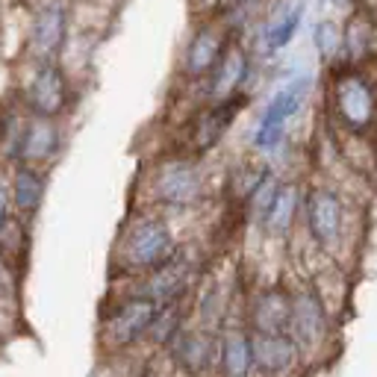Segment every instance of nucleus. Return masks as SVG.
Segmentation results:
<instances>
[{
    "label": "nucleus",
    "instance_id": "f257e3e1",
    "mask_svg": "<svg viewBox=\"0 0 377 377\" xmlns=\"http://www.w3.org/2000/svg\"><path fill=\"white\" fill-rule=\"evenodd\" d=\"M324 107L333 136L374 142L377 136V77L369 68L333 65L327 71Z\"/></svg>",
    "mask_w": 377,
    "mask_h": 377
},
{
    "label": "nucleus",
    "instance_id": "f03ea898",
    "mask_svg": "<svg viewBox=\"0 0 377 377\" xmlns=\"http://www.w3.org/2000/svg\"><path fill=\"white\" fill-rule=\"evenodd\" d=\"M354 222H357V209L351 213L348 197L336 183H312L303 188L301 227L307 233V242L321 257L336 259L339 266L345 263L348 250L357 257V239H351Z\"/></svg>",
    "mask_w": 377,
    "mask_h": 377
},
{
    "label": "nucleus",
    "instance_id": "7ed1b4c3",
    "mask_svg": "<svg viewBox=\"0 0 377 377\" xmlns=\"http://www.w3.org/2000/svg\"><path fill=\"white\" fill-rule=\"evenodd\" d=\"M289 336L301 348L307 369L327 365L336 357V312L319 295L310 280L292 283V321Z\"/></svg>",
    "mask_w": 377,
    "mask_h": 377
},
{
    "label": "nucleus",
    "instance_id": "20e7f679",
    "mask_svg": "<svg viewBox=\"0 0 377 377\" xmlns=\"http://www.w3.org/2000/svg\"><path fill=\"white\" fill-rule=\"evenodd\" d=\"M180 248L183 245L177 242L171 224L162 215H136L121 233L115 263L127 274L148 277L169 263Z\"/></svg>",
    "mask_w": 377,
    "mask_h": 377
},
{
    "label": "nucleus",
    "instance_id": "39448f33",
    "mask_svg": "<svg viewBox=\"0 0 377 377\" xmlns=\"http://www.w3.org/2000/svg\"><path fill=\"white\" fill-rule=\"evenodd\" d=\"M153 201L165 209H195L206 197V177L195 153H177L153 169Z\"/></svg>",
    "mask_w": 377,
    "mask_h": 377
},
{
    "label": "nucleus",
    "instance_id": "423d86ee",
    "mask_svg": "<svg viewBox=\"0 0 377 377\" xmlns=\"http://www.w3.org/2000/svg\"><path fill=\"white\" fill-rule=\"evenodd\" d=\"M201 280H204L201 257L188 248H180L162 268H156L153 274L142 277V286L136 292L151 298L156 307L162 310V307H174V303H186L188 295L201 286Z\"/></svg>",
    "mask_w": 377,
    "mask_h": 377
},
{
    "label": "nucleus",
    "instance_id": "0eeeda50",
    "mask_svg": "<svg viewBox=\"0 0 377 377\" xmlns=\"http://www.w3.org/2000/svg\"><path fill=\"white\" fill-rule=\"evenodd\" d=\"M156 312H160V307H156L151 298L139 295V292L121 298L112 307V312H107V319H103V327H100L103 348H107L109 354H115V351L121 354V351L133 348V345L144 342V336H148L151 324L156 319Z\"/></svg>",
    "mask_w": 377,
    "mask_h": 377
},
{
    "label": "nucleus",
    "instance_id": "6e6552de",
    "mask_svg": "<svg viewBox=\"0 0 377 377\" xmlns=\"http://www.w3.org/2000/svg\"><path fill=\"white\" fill-rule=\"evenodd\" d=\"M162 354L180 377H215L218 330H209V327H201L197 321H188Z\"/></svg>",
    "mask_w": 377,
    "mask_h": 377
},
{
    "label": "nucleus",
    "instance_id": "1a4fd4ad",
    "mask_svg": "<svg viewBox=\"0 0 377 377\" xmlns=\"http://www.w3.org/2000/svg\"><path fill=\"white\" fill-rule=\"evenodd\" d=\"M242 319L250 333L257 336H268V333H289L292 321V286L289 283H266L257 286L245 298Z\"/></svg>",
    "mask_w": 377,
    "mask_h": 377
},
{
    "label": "nucleus",
    "instance_id": "9d476101",
    "mask_svg": "<svg viewBox=\"0 0 377 377\" xmlns=\"http://www.w3.org/2000/svg\"><path fill=\"white\" fill-rule=\"evenodd\" d=\"M233 45V33L222 21H204L188 36L180 59V74L188 80H209V74L218 68V62Z\"/></svg>",
    "mask_w": 377,
    "mask_h": 377
},
{
    "label": "nucleus",
    "instance_id": "9b49d317",
    "mask_svg": "<svg viewBox=\"0 0 377 377\" xmlns=\"http://www.w3.org/2000/svg\"><path fill=\"white\" fill-rule=\"evenodd\" d=\"M307 91H310V77H298L292 80L289 86H283L274 98L268 100V107L263 109V115H259V124L254 130V151H274L277 144L283 142V133H286V124L289 118L295 115L303 100H307Z\"/></svg>",
    "mask_w": 377,
    "mask_h": 377
},
{
    "label": "nucleus",
    "instance_id": "f8f14e48",
    "mask_svg": "<svg viewBox=\"0 0 377 377\" xmlns=\"http://www.w3.org/2000/svg\"><path fill=\"white\" fill-rule=\"evenodd\" d=\"M215 377H257L254 360V333L245 319H227L218 330V365Z\"/></svg>",
    "mask_w": 377,
    "mask_h": 377
},
{
    "label": "nucleus",
    "instance_id": "ddd939ff",
    "mask_svg": "<svg viewBox=\"0 0 377 377\" xmlns=\"http://www.w3.org/2000/svg\"><path fill=\"white\" fill-rule=\"evenodd\" d=\"M254 360L257 377H301L310 371L301 348L289 333H268V336L254 333Z\"/></svg>",
    "mask_w": 377,
    "mask_h": 377
},
{
    "label": "nucleus",
    "instance_id": "4468645a",
    "mask_svg": "<svg viewBox=\"0 0 377 377\" xmlns=\"http://www.w3.org/2000/svg\"><path fill=\"white\" fill-rule=\"evenodd\" d=\"M377 59V15L374 9L354 6L342 24V65L371 68Z\"/></svg>",
    "mask_w": 377,
    "mask_h": 377
},
{
    "label": "nucleus",
    "instance_id": "2eb2a0df",
    "mask_svg": "<svg viewBox=\"0 0 377 377\" xmlns=\"http://www.w3.org/2000/svg\"><path fill=\"white\" fill-rule=\"evenodd\" d=\"M250 77V54L239 41L230 45L224 59L218 62V68L206 80V100L209 103H227L236 98H245V83Z\"/></svg>",
    "mask_w": 377,
    "mask_h": 377
},
{
    "label": "nucleus",
    "instance_id": "dca6fc26",
    "mask_svg": "<svg viewBox=\"0 0 377 377\" xmlns=\"http://www.w3.org/2000/svg\"><path fill=\"white\" fill-rule=\"evenodd\" d=\"M62 151V130L56 118H45V115H30L24 124V136H21L18 148V165H30V169H41V165L54 162Z\"/></svg>",
    "mask_w": 377,
    "mask_h": 377
},
{
    "label": "nucleus",
    "instance_id": "f3484780",
    "mask_svg": "<svg viewBox=\"0 0 377 377\" xmlns=\"http://www.w3.org/2000/svg\"><path fill=\"white\" fill-rule=\"evenodd\" d=\"M242 100L245 98H236L227 103H206V107L195 115L192 124H188V148H192L195 156L218 148V142H222L224 133L230 130L236 112L242 109Z\"/></svg>",
    "mask_w": 377,
    "mask_h": 377
},
{
    "label": "nucleus",
    "instance_id": "a211bd4d",
    "mask_svg": "<svg viewBox=\"0 0 377 377\" xmlns=\"http://www.w3.org/2000/svg\"><path fill=\"white\" fill-rule=\"evenodd\" d=\"M27 107L33 115L56 118L68 107V80L56 62H41L36 77L27 86Z\"/></svg>",
    "mask_w": 377,
    "mask_h": 377
},
{
    "label": "nucleus",
    "instance_id": "6ab92c4d",
    "mask_svg": "<svg viewBox=\"0 0 377 377\" xmlns=\"http://www.w3.org/2000/svg\"><path fill=\"white\" fill-rule=\"evenodd\" d=\"M68 36V12L62 3H47L39 9L33 18V30H30V56L39 62H54L59 56L62 45Z\"/></svg>",
    "mask_w": 377,
    "mask_h": 377
},
{
    "label": "nucleus",
    "instance_id": "aec40b11",
    "mask_svg": "<svg viewBox=\"0 0 377 377\" xmlns=\"http://www.w3.org/2000/svg\"><path fill=\"white\" fill-rule=\"evenodd\" d=\"M301 213H303V186L298 180H283L280 195L274 206H271V213L266 215L259 233L268 239H277V242H286L301 224Z\"/></svg>",
    "mask_w": 377,
    "mask_h": 377
},
{
    "label": "nucleus",
    "instance_id": "412c9836",
    "mask_svg": "<svg viewBox=\"0 0 377 377\" xmlns=\"http://www.w3.org/2000/svg\"><path fill=\"white\" fill-rule=\"evenodd\" d=\"M45 192H47L45 174L39 169H30V165H15L9 195H12V206L18 209L21 218H33L39 213L41 204H45Z\"/></svg>",
    "mask_w": 377,
    "mask_h": 377
},
{
    "label": "nucleus",
    "instance_id": "4be33fe9",
    "mask_svg": "<svg viewBox=\"0 0 377 377\" xmlns=\"http://www.w3.org/2000/svg\"><path fill=\"white\" fill-rule=\"evenodd\" d=\"M301 18H303V0H283L263 27L266 54H277V50L289 45L292 36H295L301 27Z\"/></svg>",
    "mask_w": 377,
    "mask_h": 377
},
{
    "label": "nucleus",
    "instance_id": "5701e85b",
    "mask_svg": "<svg viewBox=\"0 0 377 377\" xmlns=\"http://www.w3.org/2000/svg\"><path fill=\"white\" fill-rule=\"evenodd\" d=\"M188 321H192V319H188V307H186V303L162 307L160 312H156V319H153V324H151V330H148V336H144V342H148L153 351H165V348H169V345L174 342V336L186 327Z\"/></svg>",
    "mask_w": 377,
    "mask_h": 377
},
{
    "label": "nucleus",
    "instance_id": "b1692460",
    "mask_svg": "<svg viewBox=\"0 0 377 377\" xmlns=\"http://www.w3.org/2000/svg\"><path fill=\"white\" fill-rule=\"evenodd\" d=\"M280 186H283V180L274 174V171H268L266 177H263V183H259L254 192H250V197H248V204L242 206L245 209V218L250 224H257V227H263V222H266V215L271 213V206H274V201H277V195H280Z\"/></svg>",
    "mask_w": 377,
    "mask_h": 377
},
{
    "label": "nucleus",
    "instance_id": "393cba45",
    "mask_svg": "<svg viewBox=\"0 0 377 377\" xmlns=\"http://www.w3.org/2000/svg\"><path fill=\"white\" fill-rule=\"evenodd\" d=\"M312 41H316V50L321 62L327 68L339 65L342 59V24L333 18H321L316 24V33H312Z\"/></svg>",
    "mask_w": 377,
    "mask_h": 377
},
{
    "label": "nucleus",
    "instance_id": "a878e982",
    "mask_svg": "<svg viewBox=\"0 0 377 377\" xmlns=\"http://www.w3.org/2000/svg\"><path fill=\"white\" fill-rule=\"evenodd\" d=\"M9 204H12V195L6 192V186H0V233H3V227L12 222V215H9Z\"/></svg>",
    "mask_w": 377,
    "mask_h": 377
},
{
    "label": "nucleus",
    "instance_id": "bb28decb",
    "mask_svg": "<svg viewBox=\"0 0 377 377\" xmlns=\"http://www.w3.org/2000/svg\"><path fill=\"white\" fill-rule=\"evenodd\" d=\"M224 6H239V3H254V0H222Z\"/></svg>",
    "mask_w": 377,
    "mask_h": 377
}]
</instances>
